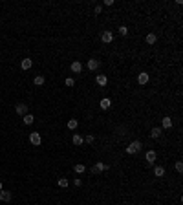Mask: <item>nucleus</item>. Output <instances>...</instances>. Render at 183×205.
<instances>
[{"label": "nucleus", "mask_w": 183, "mask_h": 205, "mask_svg": "<svg viewBox=\"0 0 183 205\" xmlns=\"http://www.w3.org/2000/svg\"><path fill=\"white\" fill-rule=\"evenodd\" d=\"M141 148H143V143L141 141H132L126 147V154H136V152H139Z\"/></svg>", "instance_id": "f257e3e1"}, {"label": "nucleus", "mask_w": 183, "mask_h": 205, "mask_svg": "<svg viewBox=\"0 0 183 205\" xmlns=\"http://www.w3.org/2000/svg\"><path fill=\"white\" fill-rule=\"evenodd\" d=\"M106 168H108V165H106V163H103V161H97V163H95V167L92 168V174H99V172L106 170Z\"/></svg>", "instance_id": "f03ea898"}, {"label": "nucleus", "mask_w": 183, "mask_h": 205, "mask_svg": "<svg viewBox=\"0 0 183 205\" xmlns=\"http://www.w3.org/2000/svg\"><path fill=\"white\" fill-rule=\"evenodd\" d=\"M145 159H147V163H148V165H154V161L157 159L156 150H148V152H147V156H145Z\"/></svg>", "instance_id": "7ed1b4c3"}, {"label": "nucleus", "mask_w": 183, "mask_h": 205, "mask_svg": "<svg viewBox=\"0 0 183 205\" xmlns=\"http://www.w3.org/2000/svg\"><path fill=\"white\" fill-rule=\"evenodd\" d=\"M29 141H31V145H35V147H38V145H41V134L38 132H31V136H29Z\"/></svg>", "instance_id": "20e7f679"}, {"label": "nucleus", "mask_w": 183, "mask_h": 205, "mask_svg": "<svg viewBox=\"0 0 183 205\" xmlns=\"http://www.w3.org/2000/svg\"><path fill=\"white\" fill-rule=\"evenodd\" d=\"M17 114L24 117V116L28 114V104H26V103H18V104H17Z\"/></svg>", "instance_id": "39448f33"}, {"label": "nucleus", "mask_w": 183, "mask_h": 205, "mask_svg": "<svg viewBox=\"0 0 183 205\" xmlns=\"http://www.w3.org/2000/svg\"><path fill=\"white\" fill-rule=\"evenodd\" d=\"M101 41L105 42V44H110L112 41H113V35H112V31H105L101 35Z\"/></svg>", "instance_id": "423d86ee"}, {"label": "nucleus", "mask_w": 183, "mask_h": 205, "mask_svg": "<svg viewBox=\"0 0 183 205\" xmlns=\"http://www.w3.org/2000/svg\"><path fill=\"white\" fill-rule=\"evenodd\" d=\"M99 59H90V61H88V70H92V72H95V70L99 68Z\"/></svg>", "instance_id": "0eeeda50"}, {"label": "nucleus", "mask_w": 183, "mask_h": 205, "mask_svg": "<svg viewBox=\"0 0 183 205\" xmlns=\"http://www.w3.org/2000/svg\"><path fill=\"white\" fill-rule=\"evenodd\" d=\"M0 202H11V191H0Z\"/></svg>", "instance_id": "6e6552de"}, {"label": "nucleus", "mask_w": 183, "mask_h": 205, "mask_svg": "<svg viewBox=\"0 0 183 205\" xmlns=\"http://www.w3.org/2000/svg\"><path fill=\"white\" fill-rule=\"evenodd\" d=\"M70 70L73 73H81L82 72V64L79 62V61H75V62H72V66H70Z\"/></svg>", "instance_id": "1a4fd4ad"}, {"label": "nucleus", "mask_w": 183, "mask_h": 205, "mask_svg": "<svg viewBox=\"0 0 183 205\" xmlns=\"http://www.w3.org/2000/svg\"><path fill=\"white\" fill-rule=\"evenodd\" d=\"M31 66H33V61H31V59H22V61H20V68H22V70H29Z\"/></svg>", "instance_id": "9d476101"}, {"label": "nucleus", "mask_w": 183, "mask_h": 205, "mask_svg": "<svg viewBox=\"0 0 183 205\" xmlns=\"http://www.w3.org/2000/svg\"><path fill=\"white\" fill-rule=\"evenodd\" d=\"M99 106H101L103 110H106V108L112 106V101H110L108 97H105V99H101V101H99Z\"/></svg>", "instance_id": "9b49d317"}, {"label": "nucleus", "mask_w": 183, "mask_h": 205, "mask_svg": "<svg viewBox=\"0 0 183 205\" xmlns=\"http://www.w3.org/2000/svg\"><path fill=\"white\" fill-rule=\"evenodd\" d=\"M106 81H108V79H106V75H103V73H99V75L95 77V83L99 84V86H105Z\"/></svg>", "instance_id": "f8f14e48"}, {"label": "nucleus", "mask_w": 183, "mask_h": 205, "mask_svg": "<svg viewBox=\"0 0 183 205\" xmlns=\"http://www.w3.org/2000/svg\"><path fill=\"white\" fill-rule=\"evenodd\" d=\"M137 83H139V84H147L148 83V73H145V72L139 73V75H137Z\"/></svg>", "instance_id": "ddd939ff"}, {"label": "nucleus", "mask_w": 183, "mask_h": 205, "mask_svg": "<svg viewBox=\"0 0 183 205\" xmlns=\"http://www.w3.org/2000/svg\"><path fill=\"white\" fill-rule=\"evenodd\" d=\"M156 41H157V37H156L154 33H148L147 37H145V42L147 44H156Z\"/></svg>", "instance_id": "4468645a"}, {"label": "nucleus", "mask_w": 183, "mask_h": 205, "mask_svg": "<svg viewBox=\"0 0 183 205\" xmlns=\"http://www.w3.org/2000/svg\"><path fill=\"white\" fill-rule=\"evenodd\" d=\"M22 121H24V124H31L33 121H35V117H33L31 114H26V116L22 117Z\"/></svg>", "instance_id": "2eb2a0df"}, {"label": "nucleus", "mask_w": 183, "mask_h": 205, "mask_svg": "<svg viewBox=\"0 0 183 205\" xmlns=\"http://www.w3.org/2000/svg\"><path fill=\"white\" fill-rule=\"evenodd\" d=\"M73 170H75L77 174H82V172L86 170V167H84V165H82V163H77L75 167H73Z\"/></svg>", "instance_id": "dca6fc26"}, {"label": "nucleus", "mask_w": 183, "mask_h": 205, "mask_svg": "<svg viewBox=\"0 0 183 205\" xmlns=\"http://www.w3.org/2000/svg\"><path fill=\"white\" fill-rule=\"evenodd\" d=\"M159 136H161V128H157V127H156V128H152V130H150V137H154V139H156V137H159Z\"/></svg>", "instance_id": "f3484780"}, {"label": "nucleus", "mask_w": 183, "mask_h": 205, "mask_svg": "<svg viewBox=\"0 0 183 205\" xmlns=\"http://www.w3.org/2000/svg\"><path fill=\"white\" fill-rule=\"evenodd\" d=\"M154 176H157V178L165 176V168H163V167H156L154 168Z\"/></svg>", "instance_id": "a211bd4d"}, {"label": "nucleus", "mask_w": 183, "mask_h": 205, "mask_svg": "<svg viewBox=\"0 0 183 205\" xmlns=\"http://www.w3.org/2000/svg\"><path fill=\"white\" fill-rule=\"evenodd\" d=\"M33 83H35V84H37V86H42V84H44V83H46V79H44L42 75H37L35 79H33Z\"/></svg>", "instance_id": "6ab92c4d"}, {"label": "nucleus", "mask_w": 183, "mask_h": 205, "mask_svg": "<svg viewBox=\"0 0 183 205\" xmlns=\"http://www.w3.org/2000/svg\"><path fill=\"white\" fill-rule=\"evenodd\" d=\"M163 128H172V119L170 117H163Z\"/></svg>", "instance_id": "aec40b11"}, {"label": "nucleus", "mask_w": 183, "mask_h": 205, "mask_svg": "<svg viewBox=\"0 0 183 205\" xmlns=\"http://www.w3.org/2000/svg\"><path fill=\"white\" fill-rule=\"evenodd\" d=\"M77 124H79V123H77V119H73V117H72L70 121H68V128H70V130H75V128H77Z\"/></svg>", "instance_id": "412c9836"}, {"label": "nucleus", "mask_w": 183, "mask_h": 205, "mask_svg": "<svg viewBox=\"0 0 183 205\" xmlns=\"http://www.w3.org/2000/svg\"><path fill=\"white\" fill-rule=\"evenodd\" d=\"M57 183H59V187H61V189H66V187H68V179H66V178H59Z\"/></svg>", "instance_id": "4be33fe9"}, {"label": "nucleus", "mask_w": 183, "mask_h": 205, "mask_svg": "<svg viewBox=\"0 0 183 205\" xmlns=\"http://www.w3.org/2000/svg\"><path fill=\"white\" fill-rule=\"evenodd\" d=\"M72 141H73V145H75V147H79V145H82V137H81V136H77V134H75Z\"/></svg>", "instance_id": "5701e85b"}, {"label": "nucleus", "mask_w": 183, "mask_h": 205, "mask_svg": "<svg viewBox=\"0 0 183 205\" xmlns=\"http://www.w3.org/2000/svg\"><path fill=\"white\" fill-rule=\"evenodd\" d=\"M174 167H176V172H178V174H181V172H183V163H181V161H176Z\"/></svg>", "instance_id": "b1692460"}, {"label": "nucleus", "mask_w": 183, "mask_h": 205, "mask_svg": "<svg viewBox=\"0 0 183 205\" xmlns=\"http://www.w3.org/2000/svg\"><path fill=\"white\" fill-rule=\"evenodd\" d=\"M64 84H66V86H68V88H72V86H75V81H73V79H72V77H68V79H66V81H64Z\"/></svg>", "instance_id": "393cba45"}, {"label": "nucleus", "mask_w": 183, "mask_h": 205, "mask_svg": "<svg viewBox=\"0 0 183 205\" xmlns=\"http://www.w3.org/2000/svg\"><path fill=\"white\" fill-rule=\"evenodd\" d=\"M119 33L123 35V37H126V35H128V28H126V26H121V28H119Z\"/></svg>", "instance_id": "a878e982"}, {"label": "nucleus", "mask_w": 183, "mask_h": 205, "mask_svg": "<svg viewBox=\"0 0 183 205\" xmlns=\"http://www.w3.org/2000/svg\"><path fill=\"white\" fill-rule=\"evenodd\" d=\"M84 141H86L88 145H92V143H93V136H92V134H90V136H86V139H84Z\"/></svg>", "instance_id": "bb28decb"}, {"label": "nucleus", "mask_w": 183, "mask_h": 205, "mask_svg": "<svg viewBox=\"0 0 183 205\" xmlns=\"http://www.w3.org/2000/svg\"><path fill=\"white\" fill-rule=\"evenodd\" d=\"M103 13V7L101 6H95V15H101Z\"/></svg>", "instance_id": "cd10ccee"}, {"label": "nucleus", "mask_w": 183, "mask_h": 205, "mask_svg": "<svg viewBox=\"0 0 183 205\" xmlns=\"http://www.w3.org/2000/svg\"><path fill=\"white\" fill-rule=\"evenodd\" d=\"M73 185H75V187H81V185H82V181H81V179H79V178H77V179H75V181H73Z\"/></svg>", "instance_id": "c85d7f7f"}, {"label": "nucleus", "mask_w": 183, "mask_h": 205, "mask_svg": "<svg viewBox=\"0 0 183 205\" xmlns=\"http://www.w3.org/2000/svg\"><path fill=\"white\" fill-rule=\"evenodd\" d=\"M105 6H113V0H105Z\"/></svg>", "instance_id": "c756f323"}, {"label": "nucleus", "mask_w": 183, "mask_h": 205, "mask_svg": "<svg viewBox=\"0 0 183 205\" xmlns=\"http://www.w3.org/2000/svg\"><path fill=\"white\" fill-rule=\"evenodd\" d=\"M0 191H2V183H0Z\"/></svg>", "instance_id": "7c9ffc66"}]
</instances>
